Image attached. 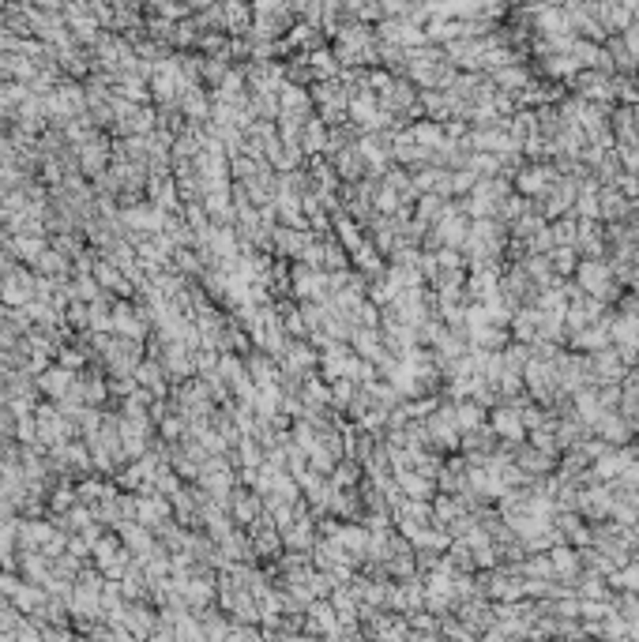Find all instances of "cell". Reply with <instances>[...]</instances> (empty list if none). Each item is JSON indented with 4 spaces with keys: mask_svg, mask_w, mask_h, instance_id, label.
<instances>
[{
    "mask_svg": "<svg viewBox=\"0 0 639 642\" xmlns=\"http://www.w3.org/2000/svg\"><path fill=\"white\" fill-rule=\"evenodd\" d=\"M64 384H68V372H49V376L42 379V387H53L49 395H64V390H60Z\"/></svg>",
    "mask_w": 639,
    "mask_h": 642,
    "instance_id": "7a4b0ae2",
    "label": "cell"
},
{
    "mask_svg": "<svg viewBox=\"0 0 639 642\" xmlns=\"http://www.w3.org/2000/svg\"><path fill=\"white\" fill-rule=\"evenodd\" d=\"M4 301H12V304H26L31 301V278L19 274V271H12L4 278Z\"/></svg>",
    "mask_w": 639,
    "mask_h": 642,
    "instance_id": "6da1fadb",
    "label": "cell"
}]
</instances>
